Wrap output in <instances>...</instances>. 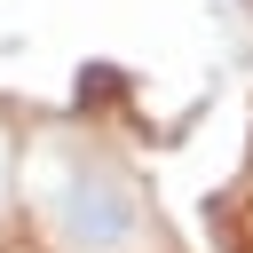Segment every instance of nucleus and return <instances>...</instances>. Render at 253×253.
<instances>
[{
  "mask_svg": "<svg viewBox=\"0 0 253 253\" xmlns=\"http://www.w3.org/2000/svg\"><path fill=\"white\" fill-rule=\"evenodd\" d=\"M0 206H8V142H0Z\"/></svg>",
  "mask_w": 253,
  "mask_h": 253,
  "instance_id": "f03ea898",
  "label": "nucleus"
},
{
  "mask_svg": "<svg viewBox=\"0 0 253 253\" xmlns=\"http://www.w3.org/2000/svg\"><path fill=\"white\" fill-rule=\"evenodd\" d=\"M32 206L55 253H158L142 182L87 134H55L32 166Z\"/></svg>",
  "mask_w": 253,
  "mask_h": 253,
  "instance_id": "f257e3e1",
  "label": "nucleus"
}]
</instances>
